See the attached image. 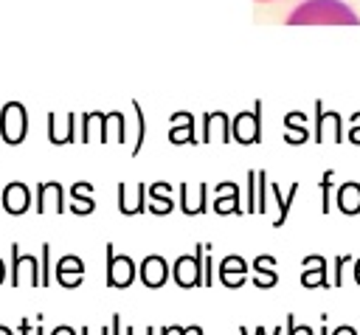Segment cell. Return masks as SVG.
I'll return each mask as SVG.
<instances>
[{
	"instance_id": "cell-11",
	"label": "cell",
	"mask_w": 360,
	"mask_h": 335,
	"mask_svg": "<svg viewBox=\"0 0 360 335\" xmlns=\"http://www.w3.org/2000/svg\"><path fill=\"white\" fill-rule=\"evenodd\" d=\"M6 206H8L11 211H22V208H25V191H22V186L8 189V194H6Z\"/></svg>"
},
{
	"instance_id": "cell-3",
	"label": "cell",
	"mask_w": 360,
	"mask_h": 335,
	"mask_svg": "<svg viewBox=\"0 0 360 335\" xmlns=\"http://www.w3.org/2000/svg\"><path fill=\"white\" fill-rule=\"evenodd\" d=\"M3 129H6V138H8V141H20V138H22V129H25L22 107H14V104H8V107H6Z\"/></svg>"
},
{
	"instance_id": "cell-12",
	"label": "cell",
	"mask_w": 360,
	"mask_h": 335,
	"mask_svg": "<svg viewBox=\"0 0 360 335\" xmlns=\"http://www.w3.org/2000/svg\"><path fill=\"white\" fill-rule=\"evenodd\" d=\"M338 124H340V118H338L335 113H329V127L338 129ZM321 132H323V115H321V104H318V135H315L318 141H321Z\"/></svg>"
},
{
	"instance_id": "cell-14",
	"label": "cell",
	"mask_w": 360,
	"mask_h": 335,
	"mask_svg": "<svg viewBox=\"0 0 360 335\" xmlns=\"http://www.w3.org/2000/svg\"><path fill=\"white\" fill-rule=\"evenodd\" d=\"M20 332H22V335H42V327H37V329H31L28 324H22V327H20Z\"/></svg>"
},
{
	"instance_id": "cell-10",
	"label": "cell",
	"mask_w": 360,
	"mask_h": 335,
	"mask_svg": "<svg viewBox=\"0 0 360 335\" xmlns=\"http://www.w3.org/2000/svg\"><path fill=\"white\" fill-rule=\"evenodd\" d=\"M14 270H17V273H14V282H17V284H20V282H31V284H34V282H37L34 259H20V262L14 265Z\"/></svg>"
},
{
	"instance_id": "cell-8",
	"label": "cell",
	"mask_w": 360,
	"mask_h": 335,
	"mask_svg": "<svg viewBox=\"0 0 360 335\" xmlns=\"http://www.w3.org/2000/svg\"><path fill=\"white\" fill-rule=\"evenodd\" d=\"M59 279H62V284H76L79 279H82V262L79 259H73V256H68V259H62L59 262Z\"/></svg>"
},
{
	"instance_id": "cell-15",
	"label": "cell",
	"mask_w": 360,
	"mask_h": 335,
	"mask_svg": "<svg viewBox=\"0 0 360 335\" xmlns=\"http://www.w3.org/2000/svg\"><path fill=\"white\" fill-rule=\"evenodd\" d=\"M110 335H121V318H118V315L112 318V327H110Z\"/></svg>"
},
{
	"instance_id": "cell-17",
	"label": "cell",
	"mask_w": 360,
	"mask_h": 335,
	"mask_svg": "<svg viewBox=\"0 0 360 335\" xmlns=\"http://www.w3.org/2000/svg\"><path fill=\"white\" fill-rule=\"evenodd\" d=\"M332 335H357V332H354L352 327H338V329H335Z\"/></svg>"
},
{
	"instance_id": "cell-20",
	"label": "cell",
	"mask_w": 360,
	"mask_h": 335,
	"mask_svg": "<svg viewBox=\"0 0 360 335\" xmlns=\"http://www.w3.org/2000/svg\"><path fill=\"white\" fill-rule=\"evenodd\" d=\"M183 335H202V329L200 327H188V329H183Z\"/></svg>"
},
{
	"instance_id": "cell-23",
	"label": "cell",
	"mask_w": 360,
	"mask_h": 335,
	"mask_svg": "<svg viewBox=\"0 0 360 335\" xmlns=\"http://www.w3.org/2000/svg\"><path fill=\"white\" fill-rule=\"evenodd\" d=\"M0 335H14L11 329H6V327H0Z\"/></svg>"
},
{
	"instance_id": "cell-19",
	"label": "cell",
	"mask_w": 360,
	"mask_h": 335,
	"mask_svg": "<svg viewBox=\"0 0 360 335\" xmlns=\"http://www.w3.org/2000/svg\"><path fill=\"white\" fill-rule=\"evenodd\" d=\"M82 335H93V332H90V327H84V329H82ZM98 335H110V329H107V327H101V329H98Z\"/></svg>"
},
{
	"instance_id": "cell-16",
	"label": "cell",
	"mask_w": 360,
	"mask_h": 335,
	"mask_svg": "<svg viewBox=\"0 0 360 335\" xmlns=\"http://www.w3.org/2000/svg\"><path fill=\"white\" fill-rule=\"evenodd\" d=\"M51 335H76V332H73L70 327H56V329H53Z\"/></svg>"
},
{
	"instance_id": "cell-1",
	"label": "cell",
	"mask_w": 360,
	"mask_h": 335,
	"mask_svg": "<svg viewBox=\"0 0 360 335\" xmlns=\"http://www.w3.org/2000/svg\"><path fill=\"white\" fill-rule=\"evenodd\" d=\"M290 23H326V25H357V14L340 0H307L290 14Z\"/></svg>"
},
{
	"instance_id": "cell-5",
	"label": "cell",
	"mask_w": 360,
	"mask_h": 335,
	"mask_svg": "<svg viewBox=\"0 0 360 335\" xmlns=\"http://www.w3.org/2000/svg\"><path fill=\"white\" fill-rule=\"evenodd\" d=\"M141 276H143V282H146L149 287L163 284V282H166V265H163V259L149 256V259L143 262V267H141Z\"/></svg>"
},
{
	"instance_id": "cell-7",
	"label": "cell",
	"mask_w": 360,
	"mask_h": 335,
	"mask_svg": "<svg viewBox=\"0 0 360 335\" xmlns=\"http://www.w3.org/2000/svg\"><path fill=\"white\" fill-rule=\"evenodd\" d=\"M174 273H177V282H180L183 287L200 284V262H197V259H180L177 267H174Z\"/></svg>"
},
{
	"instance_id": "cell-26",
	"label": "cell",
	"mask_w": 360,
	"mask_h": 335,
	"mask_svg": "<svg viewBox=\"0 0 360 335\" xmlns=\"http://www.w3.org/2000/svg\"><path fill=\"white\" fill-rule=\"evenodd\" d=\"M0 270H3V267H0Z\"/></svg>"
},
{
	"instance_id": "cell-18",
	"label": "cell",
	"mask_w": 360,
	"mask_h": 335,
	"mask_svg": "<svg viewBox=\"0 0 360 335\" xmlns=\"http://www.w3.org/2000/svg\"><path fill=\"white\" fill-rule=\"evenodd\" d=\"M127 335H138V329H132V327H129V329H127ZM143 335H155V329H152V327H146V329H143Z\"/></svg>"
},
{
	"instance_id": "cell-25",
	"label": "cell",
	"mask_w": 360,
	"mask_h": 335,
	"mask_svg": "<svg viewBox=\"0 0 360 335\" xmlns=\"http://www.w3.org/2000/svg\"><path fill=\"white\" fill-rule=\"evenodd\" d=\"M239 335H250V332H248V329H245V327H242V329H239Z\"/></svg>"
},
{
	"instance_id": "cell-21",
	"label": "cell",
	"mask_w": 360,
	"mask_h": 335,
	"mask_svg": "<svg viewBox=\"0 0 360 335\" xmlns=\"http://www.w3.org/2000/svg\"><path fill=\"white\" fill-rule=\"evenodd\" d=\"M349 138H352V141H354V144H360V127H354V129H352V135H349Z\"/></svg>"
},
{
	"instance_id": "cell-13",
	"label": "cell",
	"mask_w": 360,
	"mask_h": 335,
	"mask_svg": "<svg viewBox=\"0 0 360 335\" xmlns=\"http://www.w3.org/2000/svg\"><path fill=\"white\" fill-rule=\"evenodd\" d=\"M287 335H315L309 327H295V321H292V315L287 318Z\"/></svg>"
},
{
	"instance_id": "cell-24",
	"label": "cell",
	"mask_w": 360,
	"mask_h": 335,
	"mask_svg": "<svg viewBox=\"0 0 360 335\" xmlns=\"http://www.w3.org/2000/svg\"><path fill=\"white\" fill-rule=\"evenodd\" d=\"M321 335H329V332H326V324H323V321H321Z\"/></svg>"
},
{
	"instance_id": "cell-9",
	"label": "cell",
	"mask_w": 360,
	"mask_h": 335,
	"mask_svg": "<svg viewBox=\"0 0 360 335\" xmlns=\"http://www.w3.org/2000/svg\"><path fill=\"white\" fill-rule=\"evenodd\" d=\"M242 270H245V262L242 259H225L222 262V282L225 284H242Z\"/></svg>"
},
{
	"instance_id": "cell-4",
	"label": "cell",
	"mask_w": 360,
	"mask_h": 335,
	"mask_svg": "<svg viewBox=\"0 0 360 335\" xmlns=\"http://www.w3.org/2000/svg\"><path fill=\"white\" fill-rule=\"evenodd\" d=\"M338 206L346 214H357L360 211V186L357 183H343L338 191Z\"/></svg>"
},
{
	"instance_id": "cell-2",
	"label": "cell",
	"mask_w": 360,
	"mask_h": 335,
	"mask_svg": "<svg viewBox=\"0 0 360 335\" xmlns=\"http://www.w3.org/2000/svg\"><path fill=\"white\" fill-rule=\"evenodd\" d=\"M107 282L112 284V287H127L129 282H132V262L129 259H115L112 253H110V276H107Z\"/></svg>"
},
{
	"instance_id": "cell-6",
	"label": "cell",
	"mask_w": 360,
	"mask_h": 335,
	"mask_svg": "<svg viewBox=\"0 0 360 335\" xmlns=\"http://www.w3.org/2000/svg\"><path fill=\"white\" fill-rule=\"evenodd\" d=\"M236 138L242 144H250V141H259V115H239L236 118Z\"/></svg>"
},
{
	"instance_id": "cell-22",
	"label": "cell",
	"mask_w": 360,
	"mask_h": 335,
	"mask_svg": "<svg viewBox=\"0 0 360 335\" xmlns=\"http://www.w3.org/2000/svg\"><path fill=\"white\" fill-rule=\"evenodd\" d=\"M354 276H357V284H360V262L354 265Z\"/></svg>"
}]
</instances>
